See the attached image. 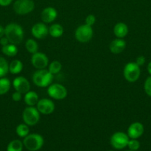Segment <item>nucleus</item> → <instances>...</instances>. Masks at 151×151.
Wrapping results in <instances>:
<instances>
[{
    "label": "nucleus",
    "mask_w": 151,
    "mask_h": 151,
    "mask_svg": "<svg viewBox=\"0 0 151 151\" xmlns=\"http://www.w3.org/2000/svg\"><path fill=\"white\" fill-rule=\"evenodd\" d=\"M24 34L23 28L18 24L10 23L4 27V36L11 44L17 45L22 43Z\"/></svg>",
    "instance_id": "obj_1"
},
{
    "label": "nucleus",
    "mask_w": 151,
    "mask_h": 151,
    "mask_svg": "<svg viewBox=\"0 0 151 151\" xmlns=\"http://www.w3.org/2000/svg\"><path fill=\"white\" fill-rule=\"evenodd\" d=\"M32 80L36 86L45 88L52 83L53 75L49 72L48 69H37L33 75Z\"/></svg>",
    "instance_id": "obj_2"
},
{
    "label": "nucleus",
    "mask_w": 151,
    "mask_h": 151,
    "mask_svg": "<svg viewBox=\"0 0 151 151\" xmlns=\"http://www.w3.org/2000/svg\"><path fill=\"white\" fill-rule=\"evenodd\" d=\"M44 138L38 134H28L24 138V147L29 151H38L44 145Z\"/></svg>",
    "instance_id": "obj_3"
},
{
    "label": "nucleus",
    "mask_w": 151,
    "mask_h": 151,
    "mask_svg": "<svg viewBox=\"0 0 151 151\" xmlns=\"http://www.w3.org/2000/svg\"><path fill=\"white\" fill-rule=\"evenodd\" d=\"M123 75L129 83H135L139 80L141 75L140 66L136 64V62H129L124 66Z\"/></svg>",
    "instance_id": "obj_4"
},
{
    "label": "nucleus",
    "mask_w": 151,
    "mask_h": 151,
    "mask_svg": "<svg viewBox=\"0 0 151 151\" xmlns=\"http://www.w3.org/2000/svg\"><path fill=\"white\" fill-rule=\"evenodd\" d=\"M24 123L28 126L36 125L40 120V113L35 106H28L22 112Z\"/></svg>",
    "instance_id": "obj_5"
},
{
    "label": "nucleus",
    "mask_w": 151,
    "mask_h": 151,
    "mask_svg": "<svg viewBox=\"0 0 151 151\" xmlns=\"http://www.w3.org/2000/svg\"><path fill=\"white\" fill-rule=\"evenodd\" d=\"M93 36V29L91 26L81 24L76 28L75 31V38L78 42L87 43L92 39Z\"/></svg>",
    "instance_id": "obj_6"
},
{
    "label": "nucleus",
    "mask_w": 151,
    "mask_h": 151,
    "mask_svg": "<svg viewBox=\"0 0 151 151\" xmlns=\"http://www.w3.org/2000/svg\"><path fill=\"white\" fill-rule=\"evenodd\" d=\"M47 91L49 97L56 100H62L68 96V90L60 83H51L47 87Z\"/></svg>",
    "instance_id": "obj_7"
},
{
    "label": "nucleus",
    "mask_w": 151,
    "mask_h": 151,
    "mask_svg": "<svg viewBox=\"0 0 151 151\" xmlns=\"http://www.w3.org/2000/svg\"><path fill=\"white\" fill-rule=\"evenodd\" d=\"M129 140H130V138L127 134L121 131H118V132L114 133L111 136L110 143L114 149L122 150L127 147Z\"/></svg>",
    "instance_id": "obj_8"
},
{
    "label": "nucleus",
    "mask_w": 151,
    "mask_h": 151,
    "mask_svg": "<svg viewBox=\"0 0 151 151\" xmlns=\"http://www.w3.org/2000/svg\"><path fill=\"white\" fill-rule=\"evenodd\" d=\"M13 10L18 15H27L35 8V3L33 0H16L13 3Z\"/></svg>",
    "instance_id": "obj_9"
},
{
    "label": "nucleus",
    "mask_w": 151,
    "mask_h": 151,
    "mask_svg": "<svg viewBox=\"0 0 151 151\" xmlns=\"http://www.w3.org/2000/svg\"><path fill=\"white\" fill-rule=\"evenodd\" d=\"M31 64L35 69H46L49 64V59L44 53L37 52L31 56Z\"/></svg>",
    "instance_id": "obj_10"
},
{
    "label": "nucleus",
    "mask_w": 151,
    "mask_h": 151,
    "mask_svg": "<svg viewBox=\"0 0 151 151\" xmlns=\"http://www.w3.org/2000/svg\"><path fill=\"white\" fill-rule=\"evenodd\" d=\"M36 109L41 114L49 115L55 111V104L50 99L42 98L37 103Z\"/></svg>",
    "instance_id": "obj_11"
},
{
    "label": "nucleus",
    "mask_w": 151,
    "mask_h": 151,
    "mask_svg": "<svg viewBox=\"0 0 151 151\" xmlns=\"http://www.w3.org/2000/svg\"><path fill=\"white\" fill-rule=\"evenodd\" d=\"M31 34L36 39H44L49 35V28L44 22H38L33 25Z\"/></svg>",
    "instance_id": "obj_12"
},
{
    "label": "nucleus",
    "mask_w": 151,
    "mask_h": 151,
    "mask_svg": "<svg viewBox=\"0 0 151 151\" xmlns=\"http://www.w3.org/2000/svg\"><path fill=\"white\" fill-rule=\"evenodd\" d=\"M13 86L16 91L25 94L30 90V84L29 81L22 76H18L13 81Z\"/></svg>",
    "instance_id": "obj_13"
},
{
    "label": "nucleus",
    "mask_w": 151,
    "mask_h": 151,
    "mask_svg": "<svg viewBox=\"0 0 151 151\" xmlns=\"http://www.w3.org/2000/svg\"><path fill=\"white\" fill-rule=\"evenodd\" d=\"M144 131V125L141 122H135L130 124V126L128 127L127 134L130 139H138L143 135Z\"/></svg>",
    "instance_id": "obj_14"
},
{
    "label": "nucleus",
    "mask_w": 151,
    "mask_h": 151,
    "mask_svg": "<svg viewBox=\"0 0 151 151\" xmlns=\"http://www.w3.org/2000/svg\"><path fill=\"white\" fill-rule=\"evenodd\" d=\"M58 16L57 10L52 7H47L43 9L41 13V21L44 24H50L54 22Z\"/></svg>",
    "instance_id": "obj_15"
},
{
    "label": "nucleus",
    "mask_w": 151,
    "mask_h": 151,
    "mask_svg": "<svg viewBox=\"0 0 151 151\" xmlns=\"http://www.w3.org/2000/svg\"><path fill=\"white\" fill-rule=\"evenodd\" d=\"M126 41L123 38H118L113 40L109 45V50L113 54H120L126 48Z\"/></svg>",
    "instance_id": "obj_16"
},
{
    "label": "nucleus",
    "mask_w": 151,
    "mask_h": 151,
    "mask_svg": "<svg viewBox=\"0 0 151 151\" xmlns=\"http://www.w3.org/2000/svg\"><path fill=\"white\" fill-rule=\"evenodd\" d=\"M129 32L128 26L124 22H118L113 27V33L118 38H124Z\"/></svg>",
    "instance_id": "obj_17"
},
{
    "label": "nucleus",
    "mask_w": 151,
    "mask_h": 151,
    "mask_svg": "<svg viewBox=\"0 0 151 151\" xmlns=\"http://www.w3.org/2000/svg\"><path fill=\"white\" fill-rule=\"evenodd\" d=\"M39 100L38 95L36 91H30L25 93L24 96V101L28 106H35Z\"/></svg>",
    "instance_id": "obj_18"
},
{
    "label": "nucleus",
    "mask_w": 151,
    "mask_h": 151,
    "mask_svg": "<svg viewBox=\"0 0 151 151\" xmlns=\"http://www.w3.org/2000/svg\"><path fill=\"white\" fill-rule=\"evenodd\" d=\"M64 34V27L57 23L53 24L49 27V35L53 38H59Z\"/></svg>",
    "instance_id": "obj_19"
},
{
    "label": "nucleus",
    "mask_w": 151,
    "mask_h": 151,
    "mask_svg": "<svg viewBox=\"0 0 151 151\" xmlns=\"http://www.w3.org/2000/svg\"><path fill=\"white\" fill-rule=\"evenodd\" d=\"M1 52L3 54L8 57H14L18 53V48L16 44L10 43L5 46H2L1 47Z\"/></svg>",
    "instance_id": "obj_20"
},
{
    "label": "nucleus",
    "mask_w": 151,
    "mask_h": 151,
    "mask_svg": "<svg viewBox=\"0 0 151 151\" xmlns=\"http://www.w3.org/2000/svg\"><path fill=\"white\" fill-rule=\"evenodd\" d=\"M23 69V63L20 60H13L9 64V72L13 75H18Z\"/></svg>",
    "instance_id": "obj_21"
},
{
    "label": "nucleus",
    "mask_w": 151,
    "mask_h": 151,
    "mask_svg": "<svg viewBox=\"0 0 151 151\" xmlns=\"http://www.w3.org/2000/svg\"><path fill=\"white\" fill-rule=\"evenodd\" d=\"M24 145L21 140L14 139L9 142L7 147V151H22Z\"/></svg>",
    "instance_id": "obj_22"
},
{
    "label": "nucleus",
    "mask_w": 151,
    "mask_h": 151,
    "mask_svg": "<svg viewBox=\"0 0 151 151\" xmlns=\"http://www.w3.org/2000/svg\"><path fill=\"white\" fill-rule=\"evenodd\" d=\"M10 81L8 78H0V95H4L7 94L10 88Z\"/></svg>",
    "instance_id": "obj_23"
},
{
    "label": "nucleus",
    "mask_w": 151,
    "mask_h": 151,
    "mask_svg": "<svg viewBox=\"0 0 151 151\" xmlns=\"http://www.w3.org/2000/svg\"><path fill=\"white\" fill-rule=\"evenodd\" d=\"M25 48L28 52L33 55L38 52V45L35 40L33 38H29L25 42Z\"/></svg>",
    "instance_id": "obj_24"
},
{
    "label": "nucleus",
    "mask_w": 151,
    "mask_h": 151,
    "mask_svg": "<svg viewBox=\"0 0 151 151\" xmlns=\"http://www.w3.org/2000/svg\"><path fill=\"white\" fill-rule=\"evenodd\" d=\"M16 133L21 138H25L29 134L30 129L29 126L25 123L19 124L16 128Z\"/></svg>",
    "instance_id": "obj_25"
},
{
    "label": "nucleus",
    "mask_w": 151,
    "mask_h": 151,
    "mask_svg": "<svg viewBox=\"0 0 151 151\" xmlns=\"http://www.w3.org/2000/svg\"><path fill=\"white\" fill-rule=\"evenodd\" d=\"M62 65L58 60H53L51 63L49 64L48 66V70L53 75H56V74L59 73L60 71L62 70Z\"/></svg>",
    "instance_id": "obj_26"
},
{
    "label": "nucleus",
    "mask_w": 151,
    "mask_h": 151,
    "mask_svg": "<svg viewBox=\"0 0 151 151\" xmlns=\"http://www.w3.org/2000/svg\"><path fill=\"white\" fill-rule=\"evenodd\" d=\"M9 72V63L7 60L2 57H0V78L5 77Z\"/></svg>",
    "instance_id": "obj_27"
},
{
    "label": "nucleus",
    "mask_w": 151,
    "mask_h": 151,
    "mask_svg": "<svg viewBox=\"0 0 151 151\" xmlns=\"http://www.w3.org/2000/svg\"><path fill=\"white\" fill-rule=\"evenodd\" d=\"M129 150H138L140 147V142L136 139H130L127 144Z\"/></svg>",
    "instance_id": "obj_28"
},
{
    "label": "nucleus",
    "mask_w": 151,
    "mask_h": 151,
    "mask_svg": "<svg viewBox=\"0 0 151 151\" xmlns=\"http://www.w3.org/2000/svg\"><path fill=\"white\" fill-rule=\"evenodd\" d=\"M144 89L147 95L151 97V76L148 77L145 80L144 84Z\"/></svg>",
    "instance_id": "obj_29"
},
{
    "label": "nucleus",
    "mask_w": 151,
    "mask_h": 151,
    "mask_svg": "<svg viewBox=\"0 0 151 151\" xmlns=\"http://www.w3.org/2000/svg\"><path fill=\"white\" fill-rule=\"evenodd\" d=\"M96 16H94L93 14H89L86 16L85 18V24H86L89 25V26H93L95 23H96Z\"/></svg>",
    "instance_id": "obj_30"
},
{
    "label": "nucleus",
    "mask_w": 151,
    "mask_h": 151,
    "mask_svg": "<svg viewBox=\"0 0 151 151\" xmlns=\"http://www.w3.org/2000/svg\"><path fill=\"white\" fill-rule=\"evenodd\" d=\"M22 93L19 92V91H15L14 93H13L12 94V100L15 102H19L22 100Z\"/></svg>",
    "instance_id": "obj_31"
},
{
    "label": "nucleus",
    "mask_w": 151,
    "mask_h": 151,
    "mask_svg": "<svg viewBox=\"0 0 151 151\" xmlns=\"http://www.w3.org/2000/svg\"><path fill=\"white\" fill-rule=\"evenodd\" d=\"M145 62H146V59H145L144 56L143 55L139 56V57H137V58H136V64L139 65V66H143V65L145 63Z\"/></svg>",
    "instance_id": "obj_32"
},
{
    "label": "nucleus",
    "mask_w": 151,
    "mask_h": 151,
    "mask_svg": "<svg viewBox=\"0 0 151 151\" xmlns=\"http://www.w3.org/2000/svg\"><path fill=\"white\" fill-rule=\"evenodd\" d=\"M12 1H13V0H0V6L7 7L11 4Z\"/></svg>",
    "instance_id": "obj_33"
},
{
    "label": "nucleus",
    "mask_w": 151,
    "mask_h": 151,
    "mask_svg": "<svg viewBox=\"0 0 151 151\" xmlns=\"http://www.w3.org/2000/svg\"><path fill=\"white\" fill-rule=\"evenodd\" d=\"M8 44H10V42H9L8 39H7L5 36H3L2 38H0V44H1V46H5Z\"/></svg>",
    "instance_id": "obj_34"
},
{
    "label": "nucleus",
    "mask_w": 151,
    "mask_h": 151,
    "mask_svg": "<svg viewBox=\"0 0 151 151\" xmlns=\"http://www.w3.org/2000/svg\"><path fill=\"white\" fill-rule=\"evenodd\" d=\"M4 35V27L0 25V38Z\"/></svg>",
    "instance_id": "obj_35"
},
{
    "label": "nucleus",
    "mask_w": 151,
    "mask_h": 151,
    "mask_svg": "<svg viewBox=\"0 0 151 151\" xmlns=\"http://www.w3.org/2000/svg\"><path fill=\"white\" fill-rule=\"evenodd\" d=\"M147 69L148 73L151 75V61L149 62V63L147 64Z\"/></svg>",
    "instance_id": "obj_36"
},
{
    "label": "nucleus",
    "mask_w": 151,
    "mask_h": 151,
    "mask_svg": "<svg viewBox=\"0 0 151 151\" xmlns=\"http://www.w3.org/2000/svg\"><path fill=\"white\" fill-rule=\"evenodd\" d=\"M127 151H138V150H127Z\"/></svg>",
    "instance_id": "obj_37"
},
{
    "label": "nucleus",
    "mask_w": 151,
    "mask_h": 151,
    "mask_svg": "<svg viewBox=\"0 0 151 151\" xmlns=\"http://www.w3.org/2000/svg\"><path fill=\"white\" fill-rule=\"evenodd\" d=\"M108 151H114V150H108Z\"/></svg>",
    "instance_id": "obj_38"
}]
</instances>
